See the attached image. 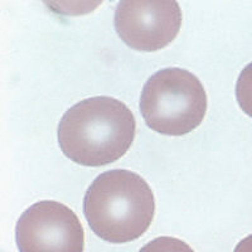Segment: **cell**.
Returning <instances> with one entry per match:
<instances>
[{
  "mask_svg": "<svg viewBox=\"0 0 252 252\" xmlns=\"http://www.w3.org/2000/svg\"><path fill=\"white\" fill-rule=\"evenodd\" d=\"M139 252H194L186 242L175 237H157L144 245Z\"/></svg>",
  "mask_w": 252,
  "mask_h": 252,
  "instance_id": "7",
  "label": "cell"
},
{
  "mask_svg": "<svg viewBox=\"0 0 252 252\" xmlns=\"http://www.w3.org/2000/svg\"><path fill=\"white\" fill-rule=\"evenodd\" d=\"M236 97L241 110L252 118V62L241 71L236 83Z\"/></svg>",
  "mask_w": 252,
  "mask_h": 252,
  "instance_id": "6",
  "label": "cell"
},
{
  "mask_svg": "<svg viewBox=\"0 0 252 252\" xmlns=\"http://www.w3.org/2000/svg\"><path fill=\"white\" fill-rule=\"evenodd\" d=\"M155 212L154 194L140 175L114 169L98 175L87 189L83 213L90 228L111 244H126L146 232Z\"/></svg>",
  "mask_w": 252,
  "mask_h": 252,
  "instance_id": "2",
  "label": "cell"
},
{
  "mask_svg": "<svg viewBox=\"0 0 252 252\" xmlns=\"http://www.w3.org/2000/svg\"><path fill=\"white\" fill-rule=\"evenodd\" d=\"M181 26V6L173 0H121L115 10L119 37L136 51L164 48L174 40Z\"/></svg>",
  "mask_w": 252,
  "mask_h": 252,
  "instance_id": "5",
  "label": "cell"
},
{
  "mask_svg": "<svg viewBox=\"0 0 252 252\" xmlns=\"http://www.w3.org/2000/svg\"><path fill=\"white\" fill-rule=\"evenodd\" d=\"M233 252H252V235L241 240Z\"/></svg>",
  "mask_w": 252,
  "mask_h": 252,
  "instance_id": "8",
  "label": "cell"
},
{
  "mask_svg": "<svg viewBox=\"0 0 252 252\" xmlns=\"http://www.w3.org/2000/svg\"><path fill=\"white\" fill-rule=\"evenodd\" d=\"M19 252H83V227L71 208L40 201L22 213L15 227Z\"/></svg>",
  "mask_w": 252,
  "mask_h": 252,
  "instance_id": "4",
  "label": "cell"
},
{
  "mask_svg": "<svg viewBox=\"0 0 252 252\" xmlns=\"http://www.w3.org/2000/svg\"><path fill=\"white\" fill-rule=\"evenodd\" d=\"M136 121L125 103L109 96L86 98L67 110L58 124L63 154L85 166L120 159L131 146Z\"/></svg>",
  "mask_w": 252,
  "mask_h": 252,
  "instance_id": "1",
  "label": "cell"
},
{
  "mask_svg": "<svg viewBox=\"0 0 252 252\" xmlns=\"http://www.w3.org/2000/svg\"><path fill=\"white\" fill-rule=\"evenodd\" d=\"M140 111L154 131L186 135L197 129L206 116V90L199 78L187 69H160L144 85Z\"/></svg>",
  "mask_w": 252,
  "mask_h": 252,
  "instance_id": "3",
  "label": "cell"
}]
</instances>
